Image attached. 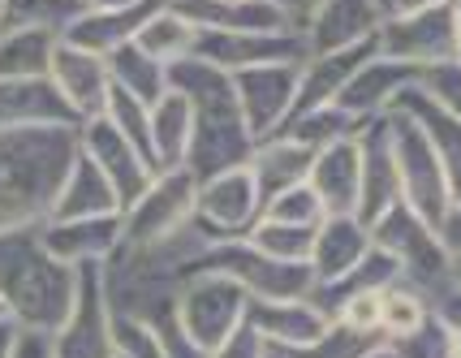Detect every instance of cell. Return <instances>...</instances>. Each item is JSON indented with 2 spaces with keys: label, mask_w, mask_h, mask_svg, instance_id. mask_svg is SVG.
<instances>
[{
  "label": "cell",
  "mask_w": 461,
  "mask_h": 358,
  "mask_svg": "<svg viewBox=\"0 0 461 358\" xmlns=\"http://www.w3.org/2000/svg\"><path fill=\"white\" fill-rule=\"evenodd\" d=\"M164 5H173V0H164Z\"/></svg>",
  "instance_id": "obj_62"
},
{
  "label": "cell",
  "mask_w": 461,
  "mask_h": 358,
  "mask_svg": "<svg viewBox=\"0 0 461 358\" xmlns=\"http://www.w3.org/2000/svg\"><path fill=\"white\" fill-rule=\"evenodd\" d=\"M263 216V190L255 173L238 164V169H224L212 178L199 181V195H194V220L207 229L212 242L224 238H246L255 229V220Z\"/></svg>",
  "instance_id": "obj_12"
},
{
  "label": "cell",
  "mask_w": 461,
  "mask_h": 358,
  "mask_svg": "<svg viewBox=\"0 0 461 358\" xmlns=\"http://www.w3.org/2000/svg\"><path fill=\"white\" fill-rule=\"evenodd\" d=\"M259 251H267L272 259H285V263H306L311 259V242H315V229H302V225H281V220L259 216L255 229L246 234Z\"/></svg>",
  "instance_id": "obj_38"
},
{
  "label": "cell",
  "mask_w": 461,
  "mask_h": 358,
  "mask_svg": "<svg viewBox=\"0 0 461 358\" xmlns=\"http://www.w3.org/2000/svg\"><path fill=\"white\" fill-rule=\"evenodd\" d=\"M194 268L233 277L241 289H246V298H306L311 285H315L306 263L272 259L250 238H224V242H216V246H207Z\"/></svg>",
  "instance_id": "obj_6"
},
{
  "label": "cell",
  "mask_w": 461,
  "mask_h": 358,
  "mask_svg": "<svg viewBox=\"0 0 461 358\" xmlns=\"http://www.w3.org/2000/svg\"><path fill=\"white\" fill-rule=\"evenodd\" d=\"M160 5L164 0H139V5H125V9H91V5H86L78 14V22L65 31V40L108 57V52H117V48L139 40L142 22L151 18Z\"/></svg>",
  "instance_id": "obj_26"
},
{
  "label": "cell",
  "mask_w": 461,
  "mask_h": 358,
  "mask_svg": "<svg viewBox=\"0 0 461 358\" xmlns=\"http://www.w3.org/2000/svg\"><path fill=\"white\" fill-rule=\"evenodd\" d=\"M448 354H453V358H461V328H457V333H453V341H448Z\"/></svg>",
  "instance_id": "obj_57"
},
{
  "label": "cell",
  "mask_w": 461,
  "mask_h": 358,
  "mask_svg": "<svg viewBox=\"0 0 461 358\" xmlns=\"http://www.w3.org/2000/svg\"><path fill=\"white\" fill-rule=\"evenodd\" d=\"M207 246H216V242L207 238V229L199 220H190L185 229H177L173 238L160 242L121 238L117 251L100 263L104 294H108L113 316L151 324L156 333L177 324L181 285L190 280V272H194V263L203 259Z\"/></svg>",
  "instance_id": "obj_1"
},
{
  "label": "cell",
  "mask_w": 461,
  "mask_h": 358,
  "mask_svg": "<svg viewBox=\"0 0 461 358\" xmlns=\"http://www.w3.org/2000/svg\"><path fill=\"white\" fill-rule=\"evenodd\" d=\"M358 156H362V195L358 216L371 225L380 220L393 203L402 199V178H397V156H393V134H388V113L366 121L358 130Z\"/></svg>",
  "instance_id": "obj_19"
},
{
  "label": "cell",
  "mask_w": 461,
  "mask_h": 358,
  "mask_svg": "<svg viewBox=\"0 0 461 358\" xmlns=\"http://www.w3.org/2000/svg\"><path fill=\"white\" fill-rule=\"evenodd\" d=\"M78 294V268L57 259L40 225L0 229V298L22 328L52 333Z\"/></svg>",
  "instance_id": "obj_4"
},
{
  "label": "cell",
  "mask_w": 461,
  "mask_h": 358,
  "mask_svg": "<svg viewBox=\"0 0 461 358\" xmlns=\"http://www.w3.org/2000/svg\"><path fill=\"white\" fill-rule=\"evenodd\" d=\"M366 251H371V225L362 216H354V212L323 216L320 225H315V242H311L306 268H311L315 285H320V280H337V277H345Z\"/></svg>",
  "instance_id": "obj_23"
},
{
  "label": "cell",
  "mask_w": 461,
  "mask_h": 358,
  "mask_svg": "<svg viewBox=\"0 0 461 358\" xmlns=\"http://www.w3.org/2000/svg\"><path fill=\"white\" fill-rule=\"evenodd\" d=\"M113 358H121V354H113Z\"/></svg>",
  "instance_id": "obj_63"
},
{
  "label": "cell",
  "mask_w": 461,
  "mask_h": 358,
  "mask_svg": "<svg viewBox=\"0 0 461 358\" xmlns=\"http://www.w3.org/2000/svg\"><path fill=\"white\" fill-rule=\"evenodd\" d=\"M380 345H384L380 333H358V328H349L341 319H328V328L298 358H366L375 354Z\"/></svg>",
  "instance_id": "obj_39"
},
{
  "label": "cell",
  "mask_w": 461,
  "mask_h": 358,
  "mask_svg": "<svg viewBox=\"0 0 461 358\" xmlns=\"http://www.w3.org/2000/svg\"><path fill=\"white\" fill-rule=\"evenodd\" d=\"M380 298H384V289H358V294L341 298L332 319H341V324L358 328V333H380Z\"/></svg>",
  "instance_id": "obj_45"
},
{
  "label": "cell",
  "mask_w": 461,
  "mask_h": 358,
  "mask_svg": "<svg viewBox=\"0 0 461 358\" xmlns=\"http://www.w3.org/2000/svg\"><path fill=\"white\" fill-rule=\"evenodd\" d=\"M48 251L57 259H65L69 268H91V263H104L121 246V212H108V216H48L40 225Z\"/></svg>",
  "instance_id": "obj_20"
},
{
  "label": "cell",
  "mask_w": 461,
  "mask_h": 358,
  "mask_svg": "<svg viewBox=\"0 0 461 358\" xmlns=\"http://www.w3.org/2000/svg\"><path fill=\"white\" fill-rule=\"evenodd\" d=\"M298 65H259V69H238L233 74L238 108L255 139H267V134L285 130V121L294 113V100H298Z\"/></svg>",
  "instance_id": "obj_15"
},
{
  "label": "cell",
  "mask_w": 461,
  "mask_h": 358,
  "mask_svg": "<svg viewBox=\"0 0 461 358\" xmlns=\"http://www.w3.org/2000/svg\"><path fill=\"white\" fill-rule=\"evenodd\" d=\"M380 5H384V18H393V14H414V9L440 5V0H380Z\"/></svg>",
  "instance_id": "obj_53"
},
{
  "label": "cell",
  "mask_w": 461,
  "mask_h": 358,
  "mask_svg": "<svg viewBox=\"0 0 461 358\" xmlns=\"http://www.w3.org/2000/svg\"><path fill=\"white\" fill-rule=\"evenodd\" d=\"M57 43L43 31H0V78H48Z\"/></svg>",
  "instance_id": "obj_35"
},
{
  "label": "cell",
  "mask_w": 461,
  "mask_h": 358,
  "mask_svg": "<svg viewBox=\"0 0 461 358\" xmlns=\"http://www.w3.org/2000/svg\"><path fill=\"white\" fill-rule=\"evenodd\" d=\"M48 78L57 87V96L69 108L74 117H100L108 108V96H113V74H108V57L91 52V48H78V43L60 40L57 52H52V65H48Z\"/></svg>",
  "instance_id": "obj_16"
},
{
  "label": "cell",
  "mask_w": 461,
  "mask_h": 358,
  "mask_svg": "<svg viewBox=\"0 0 461 358\" xmlns=\"http://www.w3.org/2000/svg\"><path fill=\"white\" fill-rule=\"evenodd\" d=\"M194 57L212 60L224 74H238L259 65H298L306 60V48L294 31H199Z\"/></svg>",
  "instance_id": "obj_13"
},
{
  "label": "cell",
  "mask_w": 461,
  "mask_h": 358,
  "mask_svg": "<svg viewBox=\"0 0 461 358\" xmlns=\"http://www.w3.org/2000/svg\"><path fill=\"white\" fill-rule=\"evenodd\" d=\"M246 324L259 333L267 345L276 350H289V354H302L311 341L328 328L323 311L306 298H250L246 302Z\"/></svg>",
  "instance_id": "obj_21"
},
{
  "label": "cell",
  "mask_w": 461,
  "mask_h": 358,
  "mask_svg": "<svg viewBox=\"0 0 461 358\" xmlns=\"http://www.w3.org/2000/svg\"><path fill=\"white\" fill-rule=\"evenodd\" d=\"M194 26L181 18L173 5H160L151 18L142 22V31H139V48L142 52H151L156 60H164V65H173V60H181V57H190L194 52Z\"/></svg>",
  "instance_id": "obj_36"
},
{
  "label": "cell",
  "mask_w": 461,
  "mask_h": 358,
  "mask_svg": "<svg viewBox=\"0 0 461 358\" xmlns=\"http://www.w3.org/2000/svg\"><path fill=\"white\" fill-rule=\"evenodd\" d=\"M422 91L440 104L444 113L461 121V60H444V65H427L422 69Z\"/></svg>",
  "instance_id": "obj_43"
},
{
  "label": "cell",
  "mask_w": 461,
  "mask_h": 358,
  "mask_svg": "<svg viewBox=\"0 0 461 358\" xmlns=\"http://www.w3.org/2000/svg\"><path fill=\"white\" fill-rule=\"evenodd\" d=\"M397 113H405V117L427 134L431 151H436L444 164V178H448L453 199H461V121L453 117V113H444L422 87H410V91H405L402 100H397Z\"/></svg>",
  "instance_id": "obj_27"
},
{
  "label": "cell",
  "mask_w": 461,
  "mask_h": 358,
  "mask_svg": "<svg viewBox=\"0 0 461 358\" xmlns=\"http://www.w3.org/2000/svg\"><path fill=\"white\" fill-rule=\"evenodd\" d=\"M78 160V125H26L0 134V229L43 225Z\"/></svg>",
  "instance_id": "obj_3"
},
{
  "label": "cell",
  "mask_w": 461,
  "mask_h": 358,
  "mask_svg": "<svg viewBox=\"0 0 461 358\" xmlns=\"http://www.w3.org/2000/svg\"><path fill=\"white\" fill-rule=\"evenodd\" d=\"M104 117L113 121L121 134H125V139L134 142L142 156L156 164V156H151V108H147V104L113 87V96H108V108H104ZM156 169H160V164H156Z\"/></svg>",
  "instance_id": "obj_40"
},
{
  "label": "cell",
  "mask_w": 461,
  "mask_h": 358,
  "mask_svg": "<svg viewBox=\"0 0 461 358\" xmlns=\"http://www.w3.org/2000/svg\"><path fill=\"white\" fill-rule=\"evenodd\" d=\"M168 91L185 96V104L194 108V134H190V151L185 164L194 178H212L224 169H238L255 151V134L238 108V91H233V74L216 69L203 57H181L168 65Z\"/></svg>",
  "instance_id": "obj_2"
},
{
  "label": "cell",
  "mask_w": 461,
  "mask_h": 358,
  "mask_svg": "<svg viewBox=\"0 0 461 358\" xmlns=\"http://www.w3.org/2000/svg\"><path fill=\"white\" fill-rule=\"evenodd\" d=\"M448 341H453V333H448L436 316H427L414 333L388 341V345H393V354L397 358H453L448 354Z\"/></svg>",
  "instance_id": "obj_42"
},
{
  "label": "cell",
  "mask_w": 461,
  "mask_h": 358,
  "mask_svg": "<svg viewBox=\"0 0 461 358\" xmlns=\"http://www.w3.org/2000/svg\"><path fill=\"white\" fill-rule=\"evenodd\" d=\"M0 14H5V0H0Z\"/></svg>",
  "instance_id": "obj_61"
},
{
  "label": "cell",
  "mask_w": 461,
  "mask_h": 358,
  "mask_svg": "<svg viewBox=\"0 0 461 358\" xmlns=\"http://www.w3.org/2000/svg\"><path fill=\"white\" fill-rule=\"evenodd\" d=\"M108 212H121V199L113 190V181L104 178L100 169L78 151V160L69 164V173L60 181V195L52 203V216H108Z\"/></svg>",
  "instance_id": "obj_30"
},
{
  "label": "cell",
  "mask_w": 461,
  "mask_h": 358,
  "mask_svg": "<svg viewBox=\"0 0 461 358\" xmlns=\"http://www.w3.org/2000/svg\"><path fill=\"white\" fill-rule=\"evenodd\" d=\"M388 134H393V156H397V178H402V203H410L422 220L440 225L448 203H453L440 156L431 151V142L419 125L397 108L388 113Z\"/></svg>",
  "instance_id": "obj_8"
},
{
  "label": "cell",
  "mask_w": 461,
  "mask_h": 358,
  "mask_svg": "<svg viewBox=\"0 0 461 358\" xmlns=\"http://www.w3.org/2000/svg\"><path fill=\"white\" fill-rule=\"evenodd\" d=\"M0 319H14L9 316V307H5V298H0Z\"/></svg>",
  "instance_id": "obj_60"
},
{
  "label": "cell",
  "mask_w": 461,
  "mask_h": 358,
  "mask_svg": "<svg viewBox=\"0 0 461 358\" xmlns=\"http://www.w3.org/2000/svg\"><path fill=\"white\" fill-rule=\"evenodd\" d=\"M26 125H82L52 78H0V134Z\"/></svg>",
  "instance_id": "obj_24"
},
{
  "label": "cell",
  "mask_w": 461,
  "mask_h": 358,
  "mask_svg": "<svg viewBox=\"0 0 461 358\" xmlns=\"http://www.w3.org/2000/svg\"><path fill=\"white\" fill-rule=\"evenodd\" d=\"M190 134H194V108L185 96L168 91L164 100L151 104V156L160 169H181L185 151H190Z\"/></svg>",
  "instance_id": "obj_31"
},
{
  "label": "cell",
  "mask_w": 461,
  "mask_h": 358,
  "mask_svg": "<svg viewBox=\"0 0 461 358\" xmlns=\"http://www.w3.org/2000/svg\"><path fill=\"white\" fill-rule=\"evenodd\" d=\"M362 125H366V121H358L354 113H345L341 104H323V108H306L298 117H289L285 130H276V134H289V139H298L302 147L323 151V147H332V142H341V139H358Z\"/></svg>",
  "instance_id": "obj_33"
},
{
  "label": "cell",
  "mask_w": 461,
  "mask_h": 358,
  "mask_svg": "<svg viewBox=\"0 0 461 358\" xmlns=\"http://www.w3.org/2000/svg\"><path fill=\"white\" fill-rule=\"evenodd\" d=\"M86 0H5L0 31H43L65 40V31L78 22Z\"/></svg>",
  "instance_id": "obj_34"
},
{
  "label": "cell",
  "mask_w": 461,
  "mask_h": 358,
  "mask_svg": "<svg viewBox=\"0 0 461 358\" xmlns=\"http://www.w3.org/2000/svg\"><path fill=\"white\" fill-rule=\"evenodd\" d=\"M164 337V358H207L212 350H203L194 337H185L181 333V324H168V328H160Z\"/></svg>",
  "instance_id": "obj_48"
},
{
  "label": "cell",
  "mask_w": 461,
  "mask_h": 358,
  "mask_svg": "<svg viewBox=\"0 0 461 358\" xmlns=\"http://www.w3.org/2000/svg\"><path fill=\"white\" fill-rule=\"evenodd\" d=\"M371 242L384 246L402 263V280L414 285L422 298L448 280V246L431 220H422L410 203H393L380 220H371Z\"/></svg>",
  "instance_id": "obj_5"
},
{
  "label": "cell",
  "mask_w": 461,
  "mask_h": 358,
  "mask_svg": "<svg viewBox=\"0 0 461 358\" xmlns=\"http://www.w3.org/2000/svg\"><path fill=\"white\" fill-rule=\"evenodd\" d=\"M375 52L388 60H405V65H444V60H461L457 52V26H453V9L448 0L427 5L414 14H393L380 22L375 31Z\"/></svg>",
  "instance_id": "obj_10"
},
{
  "label": "cell",
  "mask_w": 461,
  "mask_h": 358,
  "mask_svg": "<svg viewBox=\"0 0 461 358\" xmlns=\"http://www.w3.org/2000/svg\"><path fill=\"white\" fill-rule=\"evenodd\" d=\"M246 289L224 272H203L194 268L190 280L181 285L177 324L185 337H194L203 350H216L241 319H246Z\"/></svg>",
  "instance_id": "obj_11"
},
{
  "label": "cell",
  "mask_w": 461,
  "mask_h": 358,
  "mask_svg": "<svg viewBox=\"0 0 461 358\" xmlns=\"http://www.w3.org/2000/svg\"><path fill=\"white\" fill-rule=\"evenodd\" d=\"M91 9H125V5H139V0H86Z\"/></svg>",
  "instance_id": "obj_55"
},
{
  "label": "cell",
  "mask_w": 461,
  "mask_h": 358,
  "mask_svg": "<svg viewBox=\"0 0 461 358\" xmlns=\"http://www.w3.org/2000/svg\"><path fill=\"white\" fill-rule=\"evenodd\" d=\"M108 74H113V87H117V91L142 100L147 108L168 96V65L156 60L151 52H142L139 43H125L117 52H108Z\"/></svg>",
  "instance_id": "obj_32"
},
{
  "label": "cell",
  "mask_w": 461,
  "mask_h": 358,
  "mask_svg": "<svg viewBox=\"0 0 461 358\" xmlns=\"http://www.w3.org/2000/svg\"><path fill=\"white\" fill-rule=\"evenodd\" d=\"M436 229H440L444 246H461V199L448 203V212H444V220L436 225Z\"/></svg>",
  "instance_id": "obj_51"
},
{
  "label": "cell",
  "mask_w": 461,
  "mask_h": 358,
  "mask_svg": "<svg viewBox=\"0 0 461 358\" xmlns=\"http://www.w3.org/2000/svg\"><path fill=\"white\" fill-rule=\"evenodd\" d=\"M199 178L190 169H160L134 199L121 207V234L125 242H160L173 238L194 220Z\"/></svg>",
  "instance_id": "obj_7"
},
{
  "label": "cell",
  "mask_w": 461,
  "mask_h": 358,
  "mask_svg": "<svg viewBox=\"0 0 461 358\" xmlns=\"http://www.w3.org/2000/svg\"><path fill=\"white\" fill-rule=\"evenodd\" d=\"M448 280L461 285V246H448Z\"/></svg>",
  "instance_id": "obj_54"
},
{
  "label": "cell",
  "mask_w": 461,
  "mask_h": 358,
  "mask_svg": "<svg viewBox=\"0 0 461 358\" xmlns=\"http://www.w3.org/2000/svg\"><path fill=\"white\" fill-rule=\"evenodd\" d=\"M117 354L121 358H164V337L151 324L117 316Z\"/></svg>",
  "instance_id": "obj_44"
},
{
  "label": "cell",
  "mask_w": 461,
  "mask_h": 358,
  "mask_svg": "<svg viewBox=\"0 0 461 358\" xmlns=\"http://www.w3.org/2000/svg\"><path fill=\"white\" fill-rule=\"evenodd\" d=\"M9 358H52V333H35V328H22L18 345Z\"/></svg>",
  "instance_id": "obj_50"
},
{
  "label": "cell",
  "mask_w": 461,
  "mask_h": 358,
  "mask_svg": "<svg viewBox=\"0 0 461 358\" xmlns=\"http://www.w3.org/2000/svg\"><path fill=\"white\" fill-rule=\"evenodd\" d=\"M194 31H289L272 0H173Z\"/></svg>",
  "instance_id": "obj_28"
},
{
  "label": "cell",
  "mask_w": 461,
  "mask_h": 358,
  "mask_svg": "<svg viewBox=\"0 0 461 358\" xmlns=\"http://www.w3.org/2000/svg\"><path fill=\"white\" fill-rule=\"evenodd\" d=\"M375 52V43H358V48H341V52H315L298 65V100L294 113L298 117L306 108H323V104H337L345 91V82L358 74V65Z\"/></svg>",
  "instance_id": "obj_25"
},
{
  "label": "cell",
  "mask_w": 461,
  "mask_h": 358,
  "mask_svg": "<svg viewBox=\"0 0 461 358\" xmlns=\"http://www.w3.org/2000/svg\"><path fill=\"white\" fill-rule=\"evenodd\" d=\"M207 358H267V341L241 319L238 328H233V333H229V337H224Z\"/></svg>",
  "instance_id": "obj_46"
},
{
  "label": "cell",
  "mask_w": 461,
  "mask_h": 358,
  "mask_svg": "<svg viewBox=\"0 0 461 358\" xmlns=\"http://www.w3.org/2000/svg\"><path fill=\"white\" fill-rule=\"evenodd\" d=\"M311 160H315V151L302 147L298 139H289V134H267V139L255 142L246 169L255 173L263 199H267V195L289 190V186H302V181L311 178Z\"/></svg>",
  "instance_id": "obj_29"
},
{
  "label": "cell",
  "mask_w": 461,
  "mask_h": 358,
  "mask_svg": "<svg viewBox=\"0 0 461 358\" xmlns=\"http://www.w3.org/2000/svg\"><path fill=\"white\" fill-rule=\"evenodd\" d=\"M306 186L323 203V216H341V212L358 216V195H362L358 139H341V142H332V147H323V151H315Z\"/></svg>",
  "instance_id": "obj_22"
},
{
  "label": "cell",
  "mask_w": 461,
  "mask_h": 358,
  "mask_svg": "<svg viewBox=\"0 0 461 358\" xmlns=\"http://www.w3.org/2000/svg\"><path fill=\"white\" fill-rule=\"evenodd\" d=\"M427 316H431V307H427V298H422L414 285L397 280V285H388V289H384V298H380V333H384V341H397V337H405V333H414Z\"/></svg>",
  "instance_id": "obj_37"
},
{
  "label": "cell",
  "mask_w": 461,
  "mask_h": 358,
  "mask_svg": "<svg viewBox=\"0 0 461 358\" xmlns=\"http://www.w3.org/2000/svg\"><path fill=\"white\" fill-rule=\"evenodd\" d=\"M117 354V316L104 294L100 263L78 268V294L52 328V358H113Z\"/></svg>",
  "instance_id": "obj_9"
},
{
  "label": "cell",
  "mask_w": 461,
  "mask_h": 358,
  "mask_svg": "<svg viewBox=\"0 0 461 358\" xmlns=\"http://www.w3.org/2000/svg\"><path fill=\"white\" fill-rule=\"evenodd\" d=\"M422 82V69L419 65H405V60H388L380 52H371V57L358 65V74L345 82L341 91V108L345 113H354L358 121H375L384 113H393L397 100H402L410 87H419Z\"/></svg>",
  "instance_id": "obj_18"
},
{
  "label": "cell",
  "mask_w": 461,
  "mask_h": 358,
  "mask_svg": "<svg viewBox=\"0 0 461 358\" xmlns=\"http://www.w3.org/2000/svg\"><path fill=\"white\" fill-rule=\"evenodd\" d=\"M427 307H431V316L440 319L448 333H457L461 328V285L444 280L440 289H431V294H427Z\"/></svg>",
  "instance_id": "obj_47"
},
{
  "label": "cell",
  "mask_w": 461,
  "mask_h": 358,
  "mask_svg": "<svg viewBox=\"0 0 461 358\" xmlns=\"http://www.w3.org/2000/svg\"><path fill=\"white\" fill-rule=\"evenodd\" d=\"M380 22V0H320V9L311 14L306 31H302V48H306V57H315V52H341V48L375 43Z\"/></svg>",
  "instance_id": "obj_17"
},
{
  "label": "cell",
  "mask_w": 461,
  "mask_h": 358,
  "mask_svg": "<svg viewBox=\"0 0 461 358\" xmlns=\"http://www.w3.org/2000/svg\"><path fill=\"white\" fill-rule=\"evenodd\" d=\"M263 216L281 220V225H302V229H315L323 220V203L315 199V190L302 181V186H289V190H276L263 199Z\"/></svg>",
  "instance_id": "obj_41"
},
{
  "label": "cell",
  "mask_w": 461,
  "mask_h": 358,
  "mask_svg": "<svg viewBox=\"0 0 461 358\" xmlns=\"http://www.w3.org/2000/svg\"><path fill=\"white\" fill-rule=\"evenodd\" d=\"M267 358H298V354H289V350H276V345H267Z\"/></svg>",
  "instance_id": "obj_59"
},
{
  "label": "cell",
  "mask_w": 461,
  "mask_h": 358,
  "mask_svg": "<svg viewBox=\"0 0 461 358\" xmlns=\"http://www.w3.org/2000/svg\"><path fill=\"white\" fill-rule=\"evenodd\" d=\"M272 5H276V14L285 18V26H289L294 35H302L306 22H311V14L320 9V0H272Z\"/></svg>",
  "instance_id": "obj_49"
},
{
  "label": "cell",
  "mask_w": 461,
  "mask_h": 358,
  "mask_svg": "<svg viewBox=\"0 0 461 358\" xmlns=\"http://www.w3.org/2000/svg\"><path fill=\"white\" fill-rule=\"evenodd\" d=\"M78 151L91 160L95 169H100L104 178L113 181V190H117L121 207H125V203L134 199V195H139L147 181L160 173V169H156L151 160L142 156L139 147L125 139L117 125L104 117V113H100V117H86V121L78 125Z\"/></svg>",
  "instance_id": "obj_14"
},
{
  "label": "cell",
  "mask_w": 461,
  "mask_h": 358,
  "mask_svg": "<svg viewBox=\"0 0 461 358\" xmlns=\"http://www.w3.org/2000/svg\"><path fill=\"white\" fill-rule=\"evenodd\" d=\"M18 337H22V324H18V319H0V358L14 354Z\"/></svg>",
  "instance_id": "obj_52"
},
{
  "label": "cell",
  "mask_w": 461,
  "mask_h": 358,
  "mask_svg": "<svg viewBox=\"0 0 461 358\" xmlns=\"http://www.w3.org/2000/svg\"><path fill=\"white\" fill-rule=\"evenodd\" d=\"M448 9H453V26H457V52H461V0H448Z\"/></svg>",
  "instance_id": "obj_56"
},
{
  "label": "cell",
  "mask_w": 461,
  "mask_h": 358,
  "mask_svg": "<svg viewBox=\"0 0 461 358\" xmlns=\"http://www.w3.org/2000/svg\"><path fill=\"white\" fill-rule=\"evenodd\" d=\"M366 358H397V354H393V345H388V341H384L380 350H375V354H366Z\"/></svg>",
  "instance_id": "obj_58"
}]
</instances>
